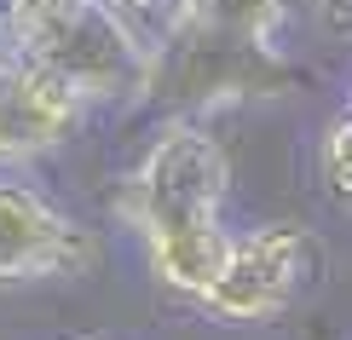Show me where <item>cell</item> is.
Wrapping results in <instances>:
<instances>
[{
    "instance_id": "cell-1",
    "label": "cell",
    "mask_w": 352,
    "mask_h": 340,
    "mask_svg": "<svg viewBox=\"0 0 352 340\" xmlns=\"http://www.w3.org/2000/svg\"><path fill=\"white\" fill-rule=\"evenodd\" d=\"M0 35L29 64L69 81L87 104L98 98H144L151 47L127 29L104 0H6Z\"/></svg>"
},
{
    "instance_id": "cell-2",
    "label": "cell",
    "mask_w": 352,
    "mask_h": 340,
    "mask_svg": "<svg viewBox=\"0 0 352 340\" xmlns=\"http://www.w3.org/2000/svg\"><path fill=\"white\" fill-rule=\"evenodd\" d=\"M226 179H231L226 144L202 122H173L139 156L127 185L116 190V214H122V225L139 231V242H156V236H173L190 225H214L219 202H226Z\"/></svg>"
},
{
    "instance_id": "cell-3",
    "label": "cell",
    "mask_w": 352,
    "mask_h": 340,
    "mask_svg": "<svg viewBox=\"0 0 352 340\" xmlns=\"http://www.w3.org/2000/svg\"><path fill=\"white\" fill-rule=\"evenodd\" d=\"M295 81L289 64L277 58V47L260 41H237V35H208V29H173L162 47L151 52V81L144 98H162L197 122L214 104H243V98H266L283 93Z\"/></svg>"
},
{
    "instance_id": "cell-4",
    "label": "cell",
    "mask_w": 352,
    "mask_h": 340,
    "mask_svg": "<svg viewBox=\"0 0 352 340\" xmlns=\"http://www.w3.org/2000/svg\"><path fill=\"white\" fill-rule=\"evenodd\" d=\"M324 271V248H318L312 231L300 225H260L237 236V254H231V271L214 283L208 306L214 317L226 323H266L283 306H295L306 288Z\"/></svg>"
},
{
    "instance_id": "cell-5",
    "label": "cell",
    "mask_w": 352,
    "mask_h": 340,
    "mask_svg": "<svg viewBox=\"0 0 352 340\" xmlns=\"http://www.w3.org/2000/svg\"><path fill=\"white\" fill-rule=\"evenodd\" d=\"M98 254L93 231L58 214L23 179H0V283H35V277H76Z\"/></svg>"
},
{
    "instance_id": "cell-6",
    "label": "cell",
    "mask_w": 352,
    "mask_h": 340,
    "mask_svg": "<svg viewBox=\"0 0 352 340\" xmlns=\"http://www.w3.org/2000/svg\"><path fill=\"white\" fill-rule=\"evenodd\" d=\"M87 98L52 69L6 52L0 58V161H29L76 133Z\"/></svg>"
},
{
    "instance_id": "cell-7",
    "label": "cell",
    "mask_w": 352,
    "mask_h": 340,
    "mask_svg": "<svg viewBox=\"0 0 352 340\" xmlns=\"http://www.w3.org/2000/svg\"><path fill=\"white\" fill-rule=\"evenodd\" d=\"M144 254H151V271L162 277L168 288L190 294V300H208L214 283L231 271V254H237V236L226 225H190V231H173V236H156V242H144Z\"/></svg>"
},
{
    "instance_id": "cell-8",
    "label": "cell",
    "mask_w": 352,
    "mask_h": 340,
    "mask_svg": "<svg viewBox=\"0 0 352 340\" xmlns=\"http://www.w3.org/2000/svg\"><path fill=\"white\" fill-rule=\"evenodd\" d=\"M179 29H208V35L272 47L283 29V0H179Z\"/></svg>"
},
{
    "instance_id": "cell-9",
    "label": "cell",
    "mask_w": 352,
    "mask_h": 340,
    "mask_svg": "<svg viewBox=\"0 0 352 340\" xmlns=\"http://www.w3.org/2000/svg\"><path fill=\"white\" fill-rule=\"evenodd\" d=\"M324 185L335 202H352V115L324 133Z\"/></svg>"
}]
</instances>
